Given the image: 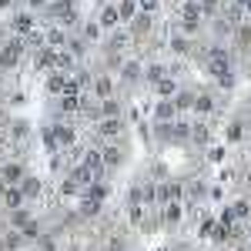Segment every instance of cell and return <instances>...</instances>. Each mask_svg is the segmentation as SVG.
<instances>
[{"label":"cell","mask_w":251,"mask_h":251,"mask_svg":"<svg viewBox=\"0 0 251 251\" xmlns=\"http://www.w3.org/2000/svg\"><path fill=\"white\" fill-rule=\"evenodd\" d=\"M201 3L198 0H188V3H181V24H184V30H194L198 27V20H201Z\"/></svg>","instance_id":"cell-1"},{"label":"cell","mask_w":251,"mask_h":251,"mask_svg":"<svg viewBox=\"0 0 251 251\" xmlns=\"http://www.w3.org/2000/svg\"><path fill=\"white\" fill-rule=\"evenodd\" d=\"M208 67H211V74L214 77H221V74H231V60H228V50H211L208 54Z\"/></svg>","instance_id":"cell-2"},{"label":"cell","mask_w":251,"mask_h":251,"mask_svg":"<svg viewBox=\"0 0 251 251\" xmlns=\"http://www.w3.org/2000/svg\"><path fill=\"white\" fill-rule=\"evenodd\" d=\"M154 117H157V124H171L174 117H177V107H174V100H171V97H161V100H157Z\"/></svg>","instance_id":"cell-3"},{"label":"cell","mask_w":251,"mask_h":251,"mask_svg":"<svg viewBox=\"0 0 251 251\" xmlns=\"http://www.w3.org/2000/svg\"><path fill=\"white\" fill-rule=\"evenodd\" d=\"M20 50H24V40H10V44L3 47V54H0V64H3V67H14L17 57H20Z\"/></svg>","instance_id":"cell-4"},{"label":"cell","mask_w":251,"mask_h":251,"mask_svg":"<svg viewBox=\"0 0 251 251\" xmlns=\"http://www.w3.org/2000/svg\"><path fill=\"white\" fill-rule=\"evenodd\" d=\"M181 191H184V188H181L177 181H171V184H161V188H157V198L168 204V201H177V198H181Z\"/></svg>","instance_id":"cell-5"},{"label":"cell","mask_w":251,"mask_h":251,"mask_svg":"<svg viewBox=\"0 0 251 251\" xmlns=\"http://www.w3.org/2000/svg\"><path fill=\"white\" fill-rule=\"evenodd\" d=\"M154 91L161 97H174L177 94V84H174V77H161V80H154Z\"/></svg>","instance_id":"cell-6"},{"label":"cell","mask_w":251,"mask_h":251,"mask_svg":"<svg viewBox=\"0 0 251 251\" xmlns=\"http://www.w3.org/2000/svg\"><path fill=\"white\" fill-rule=\"evenodd\" d=\"M234 34H238V47H241V50H248V47H251V24H248V20H245V24H238V30H234Z\"/></svg>","instance_id":"cell-7"},{"label":"cell","mask_w":251,"mask_h":251,"mask_svg":"<svg viewBox=\"0 0 251 251\" xmlns=\"http://www.w3.org/2000/svg\"><path fill=\"white\" fill-rule=\"evenodd\" d=\"M100 134H104V137H117V134H121V121H117V117L100 121Z\"/></svg>","instance_id":"cell-8"},{"label":"cell","mask_w":251,"mask_h":251,"mask_svg":"<svg viewBox=\"0 0 251 251\" xmlns=\"http://www.w3.org/2000/svg\"><path fill=\"white\" fill-rule=\"evenodd\" d=\"M54 141H57L60 148H71L74 144V131L71 127H54Z\"/></svg>","instance_id":"cell-9"},{"label":"cell","mask_w":251,"mask_h":251,"mask_svg":"<svg viewBox=\"0 0 251 251\" xmlns=\"http://www.w3.org/2000/svg\"><path fill=\"white\" fill-rule=\"evenodd\" d=\"M117 17H121V20H134L137 17V3H134V0H124V3L117 7Z\"/></svg>","instance_id":"cell-10"},{"label":"cell","mask_w":251,"mask_h":251,"mask_svg":"<svg viewBox=\"0 0 251 251\" xmlns=\"http://www.w3.org/2000/svg\"><path fill=\"white\" fill-rule=\"evenodd\" d=\"M94 91H97V97H111V94H114V84H111V77H97V80H94Z\"/></svg>","instance_id":"cell-11"},{"label":"cell","mask_w":251,"mask_h":251,"mask_svg":"<svg viewBox=\"0 0 251 251\" xmlns=\"http://www.w3.org/2000/svg\"><path fill=\"white\" fill-rule=\"evenodd\" d=\"M194 111H198V114H211V111H214V100H211L208 94L194 97Z\"/></svg>","instance_id":"cell-12"},{"label":"cell","mask_w":251,"mask_h":251,"mask_svg":"<svg viewBox=\"0 0 251 251\" xmlns=\"http://www.w3.org/2000/svg\"><path fill=\"white\" fill-rule=\"evenodd\" d=\"M3 201H7V208H17L20 201H24L20 188H3Z\"/></svg>","instance_id":"cell-13"},{"label":"cell","mask_w":251,"mask_h":251,"mask_svg":"<svg viewBox=\"0 0 251 251\" xmlns=\"http://www.w3.org/2000/svg\"><path fill=\"white\" fill-rule=\"evenodd\" d=\"M64 84H67L64 74H50V77H47V91H50V94H64Z\"/></svg>","instance_id":"cell-14"},{"label":"cell","mask_w":251,"mask_h":251,"mask_svg":"<svg viewBox=\"0 0 251 251\" xmlns=\"http://www.w3.org/2000/svg\"><path fill=\"white\" fill-rule=\"evenodd\" d=\"M208 137H211V134H208L204 124H194V127H191V141H194V144H208Z\"/></svg>","instance_id":"cell-15"},{"label":"cell","mask_w":251,"mask_h":251,"mask_svg":"<svg viewBox=\"0 0 251 251\" xmlns=\"http://www.w3.org/2000/svg\"><path fill=\"white\" fill-rule=\"evenodd\" d=\"M117 10L114 7H104V14H100V27H117Z\"/></svg>","instance_id":"cell-16"},{"label":"cell","mask_w":251,"mask_h":251,"mask_svg":"<svg viewBox=\"0 0 251 251\" xmlns=\"http://www.w3.org/2000/svg\"><path fill=\"white\" fill-rule=\"evenodd\" d=\"M71 177H74V181H77V184H91V181H94V171H91V168H84V164H80L77 171L71 174Z\"/></svg>","instance_id":"cell-17"},{"label":"cell","mask_w":251,"mask_h":251,"mask_svg":"<svg viewBox=\"0 0 251 251\" xmlns=\"http://www.w3.org/2000/svg\"><path fill=\"white\" fill-rule=\"evenodd\" d=\"M37 191H40V181H37V177H27V181H24V188H20V194H27V198H37Z\"/></svg>","instance_id":"cell-18"},{"label":"cell","mask_w":251,"mask_h":251,"mask_svg":"<svg viewBox=\"0 0 251 251\" xmlns=\"http://www.w3.org/2000/svg\"><path fill=\"white\" fill-rule=\"evenodd\" d=\"M171 50L174 54H188V50H191V40L188 37H171Z\"/></svg>","instance_id":"cell-19"},{"label":"cell","mask_w":251,"mask_h":251,"mask_svg":"<svg viewBox=\"0 0 251 251\" xmlns=\"http://www.w3.org/2000/svg\"><path fill=\"white\" fill-rule=\"evenodd\" d=\"M174 107H177V111H188V107H194V94L181 91V94H177V100H174Z\"/></svg>","instance_id":"cell-20"},{"label":"cell","mask_w":251,"mask_h":251,"mask_svg":"<svg viewBox=\"0 0 251 251\" xmlns=\"http://www.w3.org/2000/svg\"><path fill=\"white\" fill-rule=\"evenodd\" d=\"M100 164H104V161H100V154H97V151H87V154H84V168L100 171Z\"/></svg>","instance_id":"cell-21"},{"label":"cell","mask_w":251,"mask_h":251,"mask_svg":"<svg viewBox=\"0 0 251 251\" xmlns=\"http://www.w3.org/2000/svg\"><path fill=\"white\" fill-rule=\"evenodd\" d=\"M20 174H24L20 164H3V181H20Z\"/></svg>","instance_id":"cell-22"},{"label":"cell","mask_w":251,"mask_h":251,"mask_svg":"<svg viewBox=\"0 0 251 251\" xmlns=\"http://www.w3.org/2000/svg\"><path fill=\"white\" fill-rule=\"evenodd\" d=\"M87 198H91V201H104V198H107V184H91V188H87Z\"/></svg>","instance_id":"cell-23"},{"label":"cell","mask_w":251,"mask_h":251,"mask_svg":"<svg viewBox=\"0 0 251 251\" xmlns=\"http://www.w3.org/2000/svg\"><path fill=\"white\" fill-rule=\"evenodd\" d=\"M177 218H181V208H177V201H168V208H164V221H168V225H174Z\"/></svg>","instance_id":"cell-24"},{"label":"cell","mask_w":251,"mask_h":251,"mask_svg":"<svg viewBox=\"0 0 251 251\" xmlns=\"http://www.w3.org/2000/svg\"><path fill=\"white\" fill-rule=\"evenodd\" d=\"M100 161H104V164H117V161H121V151H117V148H104V151H100Z\"/></svg>","instance_id":"cell-25"},{"label":"cell","mask_w":251,"mask_h":251,"mask_svg":"<svg viewBox=\"0 0 251 251\" xmlns=\"http://www.w3.org/2000/svg\"><path fill=\"white\" fill-rule=\"evenodd\" d=\"M60 107H64V111H77V107H80V97L77 94H64Z\"/></svg>","instance_id":"cell-26"},{"label":"cell","mask_w":251,"mask_h":251,"mask_svg":"<svg viewBox=\"0 0 251 251\" xmlns=\"http://www.w3.org/2000/svg\"><path fill=\"white\" fill-rule=\"evenodd\" d=\"M134 30L137 34H148V30H151V17H148V14H144V17H134Z\"/></svg>","instance_id":"cell-27"},{"label":"cell","mask_w":251,"mask_h":251,"mask_svg":"<svg viewBox=\"0 0 251 251\" xmlns=\"http://www.w3.org/2000/svg\"><path fill=\"white\" fill-rule=\"evenodd\" d=\"M188 198H191V201H201V198H204V184H201V181H194L191 188H188Z\"/></svg>","instance_id":"cell-28"},{"label":"cell","mask_w":251,"mask_h":251,"mask_svg":"<svg viewBox=\"0 0 251 251\" xmlns=\"http://www.w3.org/2000/svg\"><path fill=\"white\" fill-rule=\"evenodd\" d=\"M231 211H234V218H251V204H248V201H238Z\"/></svg>","instance_id":"cell-29"},{"label":"cell","mask_w":251,"mask_h":251,"mask_svg":"<svg viewBox=\"0 0 251 251\" xmlns=\"http://www.w3.org/2000/svg\"><path fill=\"white\" fill-rule=\"evenodd\" d=\"M64 30H50V34H47V44H50V47H64Z\"/></svg>","instance_id":"cell-30"},{"label":"cell","mask_w":251,"mask_h":251,"mask_svg":"<svg viewBox=\"0 0 251 251\" xmlns=\"http://www.w3.org/2000/svg\"><path fill=\"white\" fill-rule=\"evenodd\" d=\"M30 27H34L30 17H17V20H14V30H20V34H30Z\"/></svg>","instance_id":"cell-31"},{"label":"cell","mask_w":251,"mask_h":251,"mask_svg":"<svg viewBox=\"0 0 251 251\" xmlns=\"http://www.w3.org/2000/svg\"><path fill=\"white\" fill-rule=\"evenodd\" d=\"M208 161H211V164L225 161V148H218V144H214V148H208Z\"/></svg>","instance_id":"cell-32"},{"label":"cell","mask_w":251,"mask_h":251,"mask_svg":"<svg viewBox=\"0 0 251 251\" xmlns=\"http://www.w3.org/2000/svg\"><path fill=\"white\" fill-rule=\"evenodd\" d=\"M137 7H141L144 14H154L157 7H161V0H137Z\"/></svg>","instance_id":"cell-33"},{"label":"cell","mask_w":251,"mask_h":251,"mask_svg":"<svg viewBox=\"0 0 251 251\" xmlns=\"http://www.w3.org/2000/svg\"><path fill=\"white\" fill-rule=\"evenodd\" d=\"M100 111H104V117H117V111H121V107H117L114 100H111V97H107V100H104V107H100Z\"/></svg>","instance_id":"cell-34"},{"label":"cell","mask_w":251,"mask_h":251,"mask_svg":"<svg viewBox=\"0 0 251 251\" xmlns=\"http://www.w3.org/2000/svg\"><path fill=\"white\" fill-rule=\"evenodd\" d=\"M148 77H151V80H161V77H164V67H161V64H151V67H148Z\"/></svg>","instance_id":"cell-35"},{"label":"cell","mask_w":251,"mask_h":251,"mask_svg":"<svg viewBox=\"0 0 251 251\" xmlns=\"http://www.w3.org/2000/svg\"><path fill=\"white\" fill-rule=\"evenodd\" d=\"M84 37H87V40H97V37H100V27H97V24H87V30H84Z\"/></svg>","instance_id":"cell-36"},{"label":"cell","mask_w":251,"mask_h":251,"mask_svg":"<svg viewBox=\"0 0 251 251\" xmlns=\"http://www.w3.org/2000/svg\"><path fill=\"white\" fill-rule=\"evenodd\" d=\"M198 3H201V10H208V14H214V10H218V3H221V0H198Z\"/></svg>","instance_id":"cell-37"},{"label":"cell","mask_w":251,"mask_h":251,"mask_svg":"<svg viewBox=\"0 0 251 251\" xmlns=\"http://www.w3.org/2000/svg\"><path fill=\"white\" fill-rule=\"evenodd\" d=\"M137 74H141V67H137V64H127V67H124V77H127V80H134Z\"/></svg>","instance_id":"cell-38"},{"label":"cell","mask_w":251,"mask_h":251,"mask_svg":"<svg viewBox=\"0 0 251 251\" xmlns=\"http://www.w3.org/2000/svg\"><path fill=\"white\" fill-rule=\"evenodd\" d=\"M228 141H241V124H231L228 127Z\"/></svg>","instance_id":"cell-39"},{"label":"cell","mask_w":251,"mask_h":251,"mask_svg":"<svg viewBox=\"0 0 251 251\" xmlns=\"http://www.w3.org/2000/svg\"><path fill=\"white\" fill-rule=\"evenodd\" d=\"M221 225H234V211H231V208L221 211Z\"/></svg>","instance_id":"cell-40"},{"label":"cell","mask_w":251,"mask_h":251,"mask_svg":"<svg viewBox=\"0 0 251 251\" xmlns=\"http://www.w3.org/2000/svg\"><path fill=\"white\" fill-rule=\"evenodd\" d=\"M14 137H27V124H14Z\"/></svg>","instance_id":"cell-41"},{"label":"cell","mask_w":251,"mask_h":251,"mask_svg":"<svg viewBox=\"0 0 251 251\" xmlns=\"http://www.w3.org/2000/svg\"><path fill=\"white\" fill-rule=\"evenodd\" d=\"M241 7H245V14H251V0H241Z\"/></svg>","instance_id":"cell-42"},{"label":"cell","mask_w":251,"mask_h":251,"mask_svg":"<svg viewBox=\"0 0 251 251\" xmlns=\"http://www.w3.org/2000/svg\"><path fill=\"white\" fill-rule=\"evenodd\" d=\"M30 3H34V7H40V3H47V0H30Z\"/></svg>","instance_id":"cell-43"},{"label":"cell","mask_w":251,"mask_h":251,"mask_svg":"<svg viewBox=\"0 0 251 251\" xmlns=\"http://www.w3.org/2000/svg\"><path fill=\"white\" fill-rule=\"evenodd\" d=\"M7 3H10V0H0V7H7Z\"/></svg>","instance_id":"cell-44"},{"label":"cell","mask_w":251,"mask_h":251,"mask_svg":"<svg viewBox=\"0 0 251 251\" xmlns=\"http://www.w3.org/2000/svg\"><path fill=\"white\" fill-rule=\"evenodd\" d=\"M0 148H3V137H0Z\"/></svg>","instance_id":"cell-45"},{"label":"cell","mask_w":251,"mask_h":251,"mask_svg":"<svg viewBox=\"0 0 251 251\" xmlns=\"http://www.w3.org/2000/svg\"><path fill=\"white\" fill-rule=\"evenodd\" d=\"M248 111H251V107H248Z\"/></svg>","instance_id":"cell-46"}]
</instances>
